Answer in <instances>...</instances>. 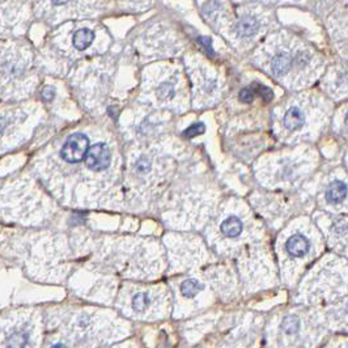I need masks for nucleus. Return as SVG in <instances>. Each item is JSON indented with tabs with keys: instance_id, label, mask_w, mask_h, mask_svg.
<instances>
[{
	"instance_id": "1",
	"label": "nucleus",
	"mask_w": 348,
	"mask_h": 348,
	"mask_svg": "<svg viewBox=\"0 0 348 348\" xmlns=\"http://www.w3.org/2000/svg\"><path fill=\"white\" fill-rule=\"evenodd\" d=\"M89 149V139L84 134H73L62 147L60 156L68 164H77L85 159Z\"/></svg>"
},
{
	"instance_id": "2",
	"label": "nucleus",
	"mask_w": 348,
	"mask_h": 348,
	"mask_svg": "<svg viewBox=\"0 0 348 348\" xmlns=\"http://www.w3.org/2000/svg\"><path fill=\"white\" fill-rule=\"evenodd\" d=\"M110 161H111V153L105 143H97L88 149L85 164L90 170L94 172L105 170L110 165Z\"/></svg>"
},
{
	"instance_id": "3",
	"label": "nucleus",
	"mask_w": 348,
	"mask_h": 348,
	"mask_svg": "<svg viewBox=\"0 0 348 348\" xmlns=\"http://www.w3.org/2000/svg\"><path fill=\"white\" fill-rule=\"evenodd\" d=\"M285 249L292 257H304L308 254L310 245L306 237L301 235H293L285 244Z\"/></svg>"
},
{
	"instance_id": "4",
	"label": "nucleus",
	"mask_w": 348,
	"mask_h": 348,
	"mask_svg": "<svg viewBox=\"0 0 348 348\" xmlns=\"http://www.w3.org/2000/svg\"><path fill=\"white\" fill-rule=\"evenodd\" d=\"M259 28V21L256 17L253 16H245L242 17L239 23L236 24V33L237 36L245 38V37H252L253 34L257 33V30Z\"/></svg>"
},
{
	"instance_id": "5",
	"label": "nucleus",
	"mask_w": 348,
	"mask_h": 348,
	"mask_svg": "<svg viewBox=\"0 0 348 348\" xmlns=\"http://www.w3.org/2000/svg\"><path fill=\"white\" fill-rule=\"evenodd\" d=\"M347 196V185L341 181H332L326 190V198L332 204H339Z\"/></svg>"
},
{
	"instance_id": "6",
	"label": "nucleus",
	"mask_w": 348,
	"mask_h": 348,
	"mask_svg": "<svg viewBox=\"0 0 348 348\" xmlns=\"http://www.w3.org/2000/svg\"><path fill=\"white\" fill-rule=\"evenodd\" d=\"M284 126L291 131L301 129L304 122H305V117L302 114V111L298 107H291V109L285 113L284 115Z\"/></svg>"
},
{
	"instance_id": "7",
	"label": "nucleus",
	"mask_w": 348,
	"mask_h": 348,
	"mask_svg": "<svg viewBox=\"0 0 348 348\" xmlns=\"http://www.w3.org/2000/svg\"><path fill=\"white\" fill-rule=\"evenodd\" d=\"M292 63H293V59H292L289 54L280 53L278 55H275V58L272 59L271 68L276 75H284V73H287L289 71Z\"/></svg>"
},
{
	"instance_id": "8",
	"label": "nucleus",
	"mask_w": 348,
	"mask_h": 348,
	"mask_svg": "<svg viewBox=\"0 0 348 348\" xmlns=\"http://www.w3.org/2000/svg\"><path fill=\"white\" fill-rule=\"evenodd\" d=\"M221 232L225 237H230V239L237 237L242 232V221L236 216H230L222 221Z\"/></svg>"
},
{
	"instance_id": "9",
	"label": "nucleus",
	"mask_w": 348,
	"mask_h": 348,
	"mask_svg": "<svg viewBox=\"0 0 348 348\" xmlns=\"http://www.w3.org/2000/svg\"><path fill=\"white\" fill-rule=\"evenodd\" d=\"M94 40V33L89 29H80L73 34V46L77 50H85Z\"/></svg>"
},
{
	"instance_id": "10",
	"label": "nucleus",
	"mask_w": 348,
	"mask_h": 348,
	"mask_svg": "<svg viewBox=\"0 0 348 348\" xmlns=\"http://www.w3.org/2000/svg\"><path fill=\"white\" fill-rule=\"evenodd\" d=\"M29 340V335L25 331H14L7 338L8 348H25Z\"/></svg>"
},
{
	"instance_id": "11",
	"label": "nucleus",
	"mask_w": 348,
	"mask_h": 348,
	"mask_svg": "<svg viewBox=\"0 0 348 348\" xmlns=\"http://www.w3.org/2000/svg\"><path fill=\"white\" fill-rule=\"evenodd\" d=\"M202 289V284L194 279H189V280H185V282L181 284V292L182 295H185L186 297H194L195 295H198L199 292Z\"/></svg>"
},
{
	"instance_id": "12",
	"label": "nucleus",
	"mask_w": 348,
	"mask_h": 348,
	"mask_svg": "<svg viewBox=\"0 0 348 348\" xmlns=\"http://www.w3.org/2000/svg\"><path fill=\"white\" fill-rule=\"evenodd\" d=\"M174 85H173L170 81H166V83H163L161 85L159 86L157 89V97L161 101H168V99L172 98L174 96Z\"/></svg>"
},
{
	"instance_id": "13",
	"label": "nucleus",
	"mask_w": 348,
	"mask_h": 348,
	"mask_svg": "<svg viewBox=\"0 0 348 348\" xmlns=\"http://www.w3.org/2000/svg\"><path fill=\"white\" fill-rule=\"evenodd\" d=\"M282 326L285 334H296L300 328V321L295 315H289V317L284 318Z\"/></svg>"
},
{
	"instance_id": "14",
	"label": "nucleus",
	"mask_w": 348,
	"mask_h": 348,
	"mask_svg": "<svg viewBox=\"0 0 348 348\" xmlns=\"http://www.w3.org/2000/svg\"><path fill=\"white\" fill-rule=\"evenodd\" d=\"M149 297L147 293H138L135 297L133 298V308L138 312H142L148 306Z\"/></svg>"
},
{
	"instance_id": "15",
	"label": "nucleus",
	"mask_w": 348,
	"mask_h": 348,
	"mask_svg": "<svg viewBox=\"0 0 348 348\" xmlns=\"http://www.w3.org/2000/svg\"><path fill=\"white\" fill-rule=\"evenodd\" d=\"M206 131V126L203 123H195V125H191L190 127L185 130L183 135L187 136V138H194V136H198L200 134H203Z\"/></svg>"
},
{
	"instance_id": "16",
	"label": "nucleus",
	"mask_w": 348,
	"mask_h": 348,
	"mask_svg": "<svg viewBox=\"0 0 348 348\" xmlns=\"http://www.w3.org/2000/svg\"><path fill=\"white\" fill-rule=\"evenodd\" d=\"M253 92H256L257 94H259V96L262 97L265 101H271V99L274 98V93H272V90L270 89V88H267L266 85H262V84H256Z\"/></svg>"
},
{
	"instance_id": "17",
	"label": "nucleus",
	"mask_w": 348,
	"mask_h": 348,
	"mask_svg": "<svg viewBox=\"0 0 348 348\" xmlns=\"http://www.w3.org/2000/svg\"><path fill=\"white\" fill-rule=\"evenodd\" d=\"M151 169V161L147 157H140L135 164V170L140 174H144V173H148Z\"/></svg>"
},
{
	"instance_id": "18",
	"label": "nucleus",
	"mask_w": 348,
	"mask_h": 348,
	"mask_svg": "<svg viewBox=\"0 0 348 348\" xmlns=\"http://www.w3.org/2000/svg\"><path fill=\"white\" fill-rule=\"evenodd\" d=\"M254 99V92L252 88H245L240 92V101L245 103H250Z\"/></svg>"
},
{
	"instance_id": "19",
	"label": "nucleus",
	"mask_w": 348,
	"mask_h": 348,
	"mask_svg": "<svg viewBox=\"0 0 348 348\" xmlns=\"http://www.w3.org/2000/svg\"><path fill=\"white\" fill-rule=\"evenodd\" d=\"M198 42L202 43L203 47L208 50L209 54H212V46H211V43H212V41L209 40V38H207V37H199Z\"/></svg>"
},
{
	"instance_id": "20",
	"label": "nucleus",
	"mask_w": 348,
	"mask_h": 348,
	"mask_svg": "<svg viewBox=\"0 0 348 348\" xmlns=\"http://www.w3.org/2000/svg\"><path fill=\"white\" fill-rule=\"evenodd\" d=\"M42 97H43V99H46V101H51V99L54 98V89L53 88H51V86H46V88L42 90Z\"/></svg>"
},
{
	"instance_id": "21",
	"label": "nucleus",
	"mask_w": 348,
	"mask_h": 348,
	"mask_svg": "<svg viewBox=\"0 0 348 348\" xmlns=\"http://www.w3.org/2000/svg\"><path fill=\"white\" fill-rule=\"evenodd\" d=\"M4 127H6V120L0 117V131H2V130H3Z\"/></svg>"
},
{
	"instance_id": "22",
	"label": "nucleus",
	"mask_w": 348,
	"mask_h": 348,
	"mask_svg": "<svg viewBox=\"0 0 348 348\" xmlns=\"http://www.w3.org/2000/svg\"><path fill=\"white\" fill-rule=\"evenodd\" d=\"M51 348H67V347H66V345H64V344H60V343H59V344L53 345V347H51Z\"/></svg>"
}]
</instances>
